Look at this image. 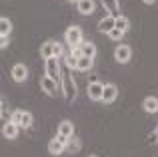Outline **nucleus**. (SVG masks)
<instances>
[{
    "label": "nucleus",
    "mask_w": 158,
    "mask_h": 157,
    "mask_svg": "<svg viewBox=\"0 0 158 157\" xmlns=\"http://www.w3.org/2000/svg\"><path fill=\"white\" fill-rule=\"evenodd\" d=\"M40 56H42L44 61L52 59L54 56V40H46V43L40 47Z\"/></svg>",
    "instance_id": "dca6fc26"
},
{
    "label": "nucleus",
    "mask_w": 158,
    "mask_h": 157,
    "mask_svg": "<svg viewBox=\"0 0 158 157\" xmlns=\"http://www.w3.org/2000/svg\"><path fill=\"white\" fill-rule=\"evenodd\" d=\"M58 133L64 135V137H74V123L72 121H60V125H58Z\"/></svg>",
    "instance_id": "4468645a"
},
{
    "label": "nucleus",
    "mask_w": 158,
    "mask_h": 157,
    "mask_svg": "<svg viewBox=\"0 0 158 157\" xmlns=\"http://www.w3.org/2000/svg\"><path fill=\"white\" fill-rule=\"evenodd\" d=\"M144 4H154V0H142Z\"/></svg>",
    "instance_id": "c756f323"
},
{
    "label": "nucleus",
    "mask_w": 158,
    "mask_h": 157,
    "mask_svg": "<svg viewBox=\"0 0 158 157\" xmlns=\"http://www.w3.org/2000/svg\"><path fill=\"white\" fill-rule=\"evenodd\" d=\"M142 109L146 111V113H158V99L156 97H146L142 101Z\"/></svg>",
    "instance_id": "2eb2a0df"
},
{
    "label": "nucleus",
    "mask_w": 158,
    "mask_h": 157,
    "mask_svg": "<svg viewBox=\"0 0 158 157\" xmlns=\"http://www.w3.org/2000/svg\"><path fill=\"white\" fill-rule=\"evenodd\" d=\"M8 43H10V36H0V47L2 48H6Z\"/></svg>",
    "instance_id": "c85d7f7f"
},
{
    "label": "nucleus",
    "mask_w": 158,
    "mask_h": 157,
    "mask_svg": "<svg viewBox=\"0 0 158 157\" xmlns=\"http://www.w3.org/2000/svg\"><path fill=\"white\" fill-rule=\"evenodd\" d=\"M10 32H12V20L2 16L0 18V36H10Z\"/></svg>",
    "instance_id": "a211bd4d"
},
{
    "label": "nucleus",
    "mask_w": 158,
    "mask_h": 157,
    "mask_svg": "<svg viewBox=\"0 0 158 157\" xmlns=\"http://www.w3.org/2000/svg\"><path fill=\"white\" fill-rule=\"evenodd\" d=\"M114 59H116V63L126 65L128 61L132 59V48L128 47V44H118L116 51H114Z\"/></svg>",
    "instance_id": "39448f33"
},
{
    "label": "nucleus",
    "mask_w": 158,
    "mask_h": 157,
    "mask_svg": "<svg viewBox=\"0 0 158 157\" xmlns=\"http://www.w3.org/2000/svg\"><path fill=\"white\" fill-rule=\"evenodd\" d=\"M88 97L92 99V101H102V93H104V85H102L100 81H92L88 85Z\"/></svg>",
    "instance_id": "423d86ee"
},
{
    "label": "nucleus",
    "mask_w": 158,
    "mask_h": 157,
    "mask_svg": "<svg viewBox=\"0 0 158 157\" xmlns=\"http://www.w3.org/2000/svg\"><path fill=\"white\" fill-rule=\"evenodd\" d=\"M62 61L66 63V67H68L70 71H76V69H78V59H76V56H72V55L66 56V55H64V59H62Z\"/></svg>",
    "instance_id": "5701e85b"
},
{
    "label": "nucleus",
    "mask_w": 158,
    "mask_h": 157,
    "mask_svg": "<svg viewBox=\"0 0 158 157\" xmlns=\"http://www.w3.org/2000/svg\"><path fill=\"white\" fill-rule=\"evenodd\" d=\"M116 28H118V30H122V32H126L128 28H130V20H128L124 14H120L118 18H116Z\"/></svg>",
    "instance_id": "aec40b11"
},
{
    "label": "nucleus",
    "mask_w": 158,
    "mask_h": 157,
    "mask_svg": "<svg viewBox=\"0 0 158 157\" xmlns=\"http://www.w3.org/2000/svg\"><path fill=\"white\" fill-rule=\"evenodd\" d=\"M92 65H94V59H90V56H80V59H78V71L88 73L90 69H92Z\"/></svg>",
    "instance_id": "6ab92c4d"
},
{
    "label": "nucleus",
    "mask_w": 158,
    "mask_h": 157,
    "mask_svg": "<svg viewBox=\"0 0 158 157\" xmlns=\"http://www.w3.org/2000/svg\"><path fill=\"white\" fill-rule=\"evenodd\" d=\"M22 113H24V111L22 109H16V111H12V115H10V121L12 123H16V125H22Z\"/></svg>",
    "instance_id": "b1692460"
},
{
    "label": "nucleus",
    "mask_w": 158,
    "mask_h": 157,
    "mask_svg": "<svg viewBox=\"0 0 158 157\" xmlns=\"http://www.w3.org/2000/svg\"><path fill=\"white\" fill-rule=\"evenodd\" d=\"M76 4H78V12L84 14V16L92 14V12L96 10V2H94V0H78Z\"/></svg>",
    "instance_id": "9b49d317"
},
{
    "label": "nucleus",
    "mask_w": 158,
    "mask_h": 157,
    "mask_svg": "<svg viewBox=\"0 0 158 157\" xmlns=\"http://www.w3.org/2000/svg\"><path fill=\"white\" fill-rule=\"evenodd\" d=\"M156 139H158V129H156Z\"/></svg>",
    "instance_id": "7c9ffc66"
},
{
    "label": "nucleus",
    "mask_w": 158,
    "mask_h": 157,
    "mask_svg": "<svg viewBox=\"0 0 158 157\" xmlns=\"http://www.w3.org/2000/svg\"><path fill=\"white\" fill-rule=\"evenodd\" d=\"M18 131H20V127L16 125V123H12V121H6L2 125V135L6 139H16L18 137Z\"/></svg>",
    "instance_id": "9d476101"
},
{
    "label": "nucleus",
    "mask_w": 158,
    "mask_h": 157,
    "mask_svg": "<svg viewBox=\"0 0 158 157\" xmlns=\"http://www.w3.org/2000/svg\"><path fill=\"white\" fill-rule=\"evenodd\" d=\"M70 55L76 56V59H80V56H82V48L80 47H72V48H70Z\"/></svg>",
    "instance_id": "bb28decb"
},
{
    "label": "nucleus",
    "mask_w": 158,
    "mask_h": 157,
    "mask_svg": "<svg viewBox=\"0 0 158 157\" xmlns=\"http://www.w3.org/2000/svg\"><path fill=\"white\" fill-rule=\"evenodd\" d=\"M0 115H2L4 119L8 117V103H6V99H4V97H2V111H0Z\"/></svg>",
    "instance_id": "cd10ccee"
},
{
    "label": "nucleus",
    "mask_w": 158,
    "mask_h": 157,
    "mask_svg": "<svg viewBox=\"0 0 158 157\" xmlns=\"http://www.w3.org/2000/svg\"><path fill=\"white\" fill-rule=\"evenodd\" d=\"M64 40H66V44H68L70 48H72V47H80V44L84 43V34H82V28H80V26H76V24L68 26V28H66V32H64Z\"/></svg>",
    "instance_id": "f257e3e1"
},
{
    "label": "nucleus",
    "mask_w": 158,
    "mask_h": 157,
    "mask_svg": "<svg viewBox=\"0 0 158 157\" xmlns=\"http://www.w3.org/2000/svg\"><path fill=\"white\" fill-rule=\"evenodd\" d=\"M62 95H64V99L68 103H72L78 95V87H76V83H74V78L70 75H66L62 78Z\"/></svg>",
    "instance_id": "7ed1b4c3"
},
{
    "label": "nucleus",
    "mask_w": 158,
    "mask_h": 157,
    "mask_svg": "<svg viewBox=\"0 0 158 157\" xmlns=\"http://www.w3.org/2000/svg\"><path fill=\"white\" fill-rule=\"evenodd\" d=\"M32 123H34L32 113H30V111H24V113H22V125H20V127H22V129H30Z\"/></svg>",
    "instance_id": "412c9836"
},
{
    "label": "nucleus",
    "mask_w": 158,
    "mask_h": 157,
    "mask_svg": "<svg viewBox=\"0 0 158 157\" xmlns=\"http://www.w3.org/2000/svg\"><path fill=\"white\" fill-rule=\"evenodd\" d=\"M116 28V18L114 16H104V18L100 20V22H98V30L100 32H104V34H110V30H114Z\"/></svg>",
    "instance_id": "1a4fd4ad"
},
{
    "label": "nucleus",
    "mask_w": 158,
    "mask_h": 157,
    "mask_svg": "<svg viewBox=\"0 0 158 157\" xmlns=\"http://www.w3.org/2000/svg\"><path fill=\"white\" fill-rule=\"evenodd\" d=\"M54 56L56 59H64V48H62V44L58 40H54Z\"/></svg>",
    "instance_id": "393cba45"
},
{
    "label": "nucleus",
    "mask_w": 158,
    "mask_h": 157,
    "mask_svg": "<svg viewBox=\"0 0 158 157\" xmlns=\"http://www.w3.org/2000/svg\"><path fill=\"white\" fill-rule=\"evenodd\" d=\"M62 151H66V143H62L58 137H54L48 141V153H52V155H60Z\"/></svg>",
    "instance_id": "ddd939ff"
},
{
    "label": "nucleus",
    "mask_w": 158,
    "mask_h": 157,
    "mask_svg": "<svg viewBox=\"0 0 158 157\" xmlns=\"http://www.w3.org/2000/svg\"><path fill=\"white\" fill-rule=\"evenodd\" d=\"M102 6L106 8V12L110 16H114V18L120 16V2L118 0H102Z\"/></svg>",
    "instance_id": "f8f14e48"
},
{
    "label": "nucleus",
    "mask_w": 158,
    "mask_h": 157,
    "mask_svg": "<svg viewBox=\"0 0 158 157\" xmlns=\"http://www.w3.org/2000/svg\"><path fill=\"white\" fill-rule=\"evenodd\" d=\"M40 87H42V91L48 95V97H56L58 91H60V83H56L48 75H44L42 78H40Z\"/></svg>",
    "instance_id": "20e7f679"
},
{
    "label": "nucleus",
    "mask_w": 158,
    "mask_h": 157,
    "mask_svg": "<svg viewBox=\"0 0 158 157\" xmlns=\"http://www.w3.org/2000/svg\"><path fill=\"white\" fill-rule=\"evenodd\" d=\"M12 78H14L16 83H24L28 78V67L26 65H14V67H12Z\"/></svg>",
    "instance_id": "6e6552de"
},
{
    "label": "nucleus",
    "mask_w": 158,
    "mask_h": 157,
    "mask_svg": "<svg viewBox=\"0 0 158 157\" xmlns=\"http://www.w3.org/2000/svg\"><path fill=\"white\" fill-rule=\"evenodd\" d=\"M126 34V32H122V30H118V28H114V30H110V38L112 40H116V43H120L122 40V36Z\"/></svg>",
    "instance_id": "a878e982"
},
{
    "label": "nucleus",
    "mask_w": 158,
    "mask_h": 157,
    "mask_svg": "<svg viewBox=\"0 0 158 157\" xmlns=\"http://www.w3.org/2000/svg\"><path fill=\"white\" fill-rule=\"evenodd\" d=\"M116 97H118V87L112 85V83L104 85V93H102V103H104V105H110V103H114V101H116Z\"/></svg>",
    "instance_id": "0eeeda50"
},
{
    "label": "nucleus",
    "mask_w": 158,
    "mask_h": 157,
    "mask_svg": "<svg viewBox=\"0 0 158 157\" xmlns=\"http://www.w3.org/2000/svg\"><path fill=\"white\" fill-rule=\"evenodd\" d=\"M80 147H82V143L78 141V139L70 137V139H68V145H66V151H70V153H76V151H80Z\"/></svg>",
    "instance_id": "4be33fe9"
},
{
    "label": "nucleus",
    "mask_w": 158,
    "mask_h": 157,
    "mask_svg": "<svg viewBox=\"0 0 158 157\" xmlns=\"http://www.w3.org/2000/svg\"><path fill=\"white\" fill-rule=\"evenodd\" d=\"M80 48H82V56H90V59L96 56V47H94V43H90V40H84V43L80 44Z\"/></svg>",
    "instance_id": "f3484780"
},
{
    "label": "nucleus",
    "mask_w": 158,
    "mask_h": 157,
    "mask_svg": "<svg viewBox=\"0 0 158 157\" xmlns=\"http://www.w3.org/2000/svg\"><path fill=\"white\" fill-rule=\"evenodd\" d=\"M72 2H78V0H72Z\"/></svg>",
    "instance_id": "2f4dec72"
},
{
    "label": "nucleus",
    "mask_w": 158,
    "mask_h": 157,
    "mask_svg": "<svg viewBox=\"0 0 158 157\" xmlns=\"http://www.w3.org/2000/svg\"><path fill=\"white\" fill-rule=\"evenodd\" d=\"M60 61L62 59H56V56L44 61V75H48L50 78H54L56 83H60V77H62V73H60Z\"/></svg>",
    "instance_id": "f03ea898"
},
{
    "label": "nucleus",
    "mask_w": 158,
    "mask_h": 157,
    "mask_svg": "<svg viewBox=\"0 0 158 157\" xmlns=\"http://www.w3.org/2000/svg\"><path fill=\"white\" fill-rule=\"evenodd\" d=\"M90 157H96V155H90Z\"/></svg>",
    "instance_id": "473e14b6"
}]
</instances>
